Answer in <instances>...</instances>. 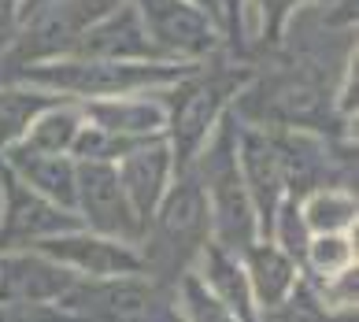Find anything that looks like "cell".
I'll return each mask as SVG.
<instances>
[{
  "mask_svg": "<svg viewBox=\"0 0 359 322\" xmlns=\"http://www.w3.org/2000/svg\"><path fill=\"white\" fill-rule=\"evenodd\" d=\"M252 60H233L219 52L211 60L193 63L182 78L159 89L163 104V137L175 156V170H185L201 145L211 137L219 119L233 107L241 86L252 78Z\"/></svg>",
  "mask_w": 359,
  "mask_h": 322,
  "instance_id": "1",
  "label": "cell"
},
{
  "mask_svg": "<svg viewBox=\"0 0 359 322\" xmlns=\"http://www.w3.org/2000/svg\"><path fill=\"white\" fill-rule=\"evenodd\" d=\"M208 241H211L208 196L201 178L185 167L170 178L167 193L159 196L156 211L141 230L137 248L144 260V274L156 278L163 289H170V281L196 263Z\"/></svg>",
  "mask_w": 359,
  "mask_h": 322,
  "instance_id": "2",
  "label": "cell"
},
{
  "mask_svg": "<svg viewBox=\"0 0 359 322\" xmlns=\"http://www.w3.org/2000/svg\"><path fill=\"white\" fill-rule=\"evenodd\" d=\"M193 63L182 60H97V56H60L30 67L4 71V82H26L56 97L97 100L118 93H149L182 78Z\"/></svg>",
  "mask_w": 359,
  "mask_h": 322,
  "instance_id": "3",
  "label": "cell"
},
{
  "mask_svg": "<svg viewBox=\"0 0 359 322\" xmlns=\"http://www.w3.org/2000/svg\"><path fill=\"white\" fill-rule=\"evenodd\" d=\"M189 170L201 178L208 211H211V241L245 252L252 241L259 237L256 230V211L241 178V163H237V112L230 107L219 126L211 130V137L201 145V152L193 156Z\"/></svg>",
  "mask_w": 359,
  "mask_h": 322,
  "instance_id": "4",
  "label": "cell"
},
{
  "mask_svg": "<svg viewBox=\"0 0 359 322\" xmlns=\"http://www.w3.org/2000/svg\"><path fill=\"white\" fill-rule=\"evenodd\" d=\"M63 318L89 322H149L178 318L170 307V289L149 274H115V278H74V286L56 300Z\"/></svg>",
  "mask_w": 359,
  "mask_h": 322,
  "instance_id": "5",
  "label": "cell"
},
{
  "mask_svg": "<svg viewBox=\"0 0 359 322\" xmlns=\"http://www.w3.org/2000/svg\"><path fill=\"white\" fill-rule=\"evenodd\" d=\"M115 0H45L34 11L19 19L15 34L0 56V71H15V67L60 60L74 48L82 37Z\"/></svg>",
  "mask_w": 359,
  "mask_h": 322,
  "instance_id": "6",
  "label": "cell"
},
{
  "mask_svg": "<svg viewBox=\"0 0 359 322\" xmlns=\"http://www.w3.org/2000/svg\"><path fill=\"white\" fill-rule=\"evenodd\" d=\"M74 215L86 230L134 241V245L144 230L111 159H74Z\"/></svg>",
  "mask_w": 359,
  "mask_h": 322,
  "instance_id": "7",
  "label": "cell"
},
{
  "mask_svg": "<svg viewBox=\"0 0 359 322\" xmlns=\"http://www.w3.org/2000/svg\"><path fill=\"white\" fill-rule=\"evenodd\" d=\"M167 60L201 63L222 52V30L193 0H130Z\"/></svg>",
  "mask_w": 359,
  "mask_h": 322,
  "instance_id": "8",
  "label": "cell"
},
{
  "mask_svg": "<svg viewBox=\"0 0 359 322\" xmlns=\"http://www.w3.org/2000/svg\"><path fill=\"white\" fill-rule=\"evenodd\" d=\"M74 226L82 222H78V215L71 208L52 204L48 196L30 189L19 174H11L0 163V252L34 248L37 241L74 230Z\"/></svg>",
  "mask_w": 359,
  "mask_h": 322,
  "instance_id": "9",
  "label": "cell"
},
{
  "mask_svg": "<svg viewBox=\"0 0 359 322\" xmlns=\"http://www.w3.org/2000/svg\"><path fill=\"white\" fill-rule=\"evenodd\" d=\"M237 163H241V178L252 211H256V230L259 237H271L278 208L285 204V170L282 156H278L274 130L263 123H245L237 115Z\"/></svg>",
  "mask_w": 359,
  "mask_h": 322,
  "instance_id": "10",
  "label": "cell"
},
{
  "mask_svg": "<svg viewBox=\"0 0 359 322\" xmlns=\"http://www.w3.org/2000/svg\"><path fill=\"white\" fill-rule=\"evenodd\" d=\"M37 252H45L56 263L71 267L78 278H115V274H144V260L141 248L134 241H118L108 234L86 230V226H74V230L52 234L45 241L34 245Z\"/></svg>",
  "mask_w": 359,
  "mask_h": 322,
  "instance_id": "11",
  "label": "cell"
},
{
  "mask_svg": "<svg viewBox=\"0 0 359 322\" xmlns=\"http://www.w3.org/2000/svg\"><path fill=\"white\" fill-rule=\"evenodd\" d=\"M74 271L56 263L37 248L0 252V304L34 307V311H60L56 300L74 286ZM63 315V311H60Z\"/></svg>",
  "mask_w": 359,
  "mask_h": 322,
  "instance_id": "12",
  "label": "cell"
},
{
  "mask_svg": "<svg viewBox=\"0 0 359 322\" xmlns=\"http://www.w3.org/2000/svg\"><path fill=\"white\" fill-rule=\"evenodd\" d=\"M67 56H97V60H167L144 30L137 8L130 0H115L104 15L74 41Z\"/></svg>",
  "mask_w": 359,
  "mask_h": 322,
  "instance_id": "13",
  "label": "cell"
},
{
  "mask_svg": "<svg viewBox=\"0 0 359 322\" xmlns=\"http://www.w3.org/2000/svg\"><path fill=\"white\" fill-rule=\"evenodd\" d=\"M115 170L123 178V189L130 196L134 211L141 215V222H149V215L156 211L159 196L167 193L170 178H175V156H170V145L163 133H152V137H141L134 149H126L115 159Z\"/></svg>",
  "mask_w": 359,
  "mask_h": 322,
  "instance_id": "14",
  "label": "cell"
},
{
  "mask_svg": "<svg viewBox=\"0 0 359 322\" xmlns=\"http://www.w3.org/2000/svg\"><path fill=\"white\" fill-rule=\"evenodd\" d=\"M193 267L211 286V293L222 300L230 322H256L259 318V307L252 300V286H248V271L241 263V252L226 248L219 241H208Z\"/></svg>",
  "mask_w": 359,
  "mask_h": 322,
  "instance_id": "15",
  "label": "cell"
},
{
  "mask_svg": "<svg viewBox=\"0 0 359 322\" xmlns=\"http://www.w3.org/2000/svg\"><path fill=\"white\" fill-rule=\"evenodd\" d=\"M241 263L248 271V286H252V300L259 307V318L267 311H274L300 278V263L274 237H256L241 252Z\"/></svg>",
  "mask_w": 359,
  "mask_h": 322,
  "instance_id": "16",
  "label": "cell"
},
{
  "mask_svg": "<svg viewBox=\"0 0 359 322\" xmlns=\"http://www.w3.org/2000/svg\"><path fill=\"white\" fill-rule=\"evenodd\" d=\"M78 104H82L86 123H97L104 130L126 133V137H152V133H163L159 89L118 93V97H97V100H78Z\"/></svg>",
  "mask_w": 359,
  "mask_h": 322,
  "instance_id": "17",
  "label": "cell"
},
{
  "mask_svg": "<svg viewBox=\"0 0 359 322\" xmlns=\"http://www.w3.org/2000/svg\"><path fill=\"white\" fill-rule=\"evenodd\" d=\"M0 163L11 174H19L30 189L48 196L52 204L74 211V159L71 156L30 152V149H22V145H4V149H0Z\"/></svg>",
  "mask_w": 359,
  "mask_h": 322,
  "instance_id": "18",
  "label": "cell"
},
{
  "mask_svg": "<svg viewBox=\"0 0 359 322\" xmlns=\"http://www.w3.org/2000/svg\"><path fill=\"white\" fill-rule=\"evenodd\" d=\"M78 130H82V104L71 100V97H60L48 107H41V112L30 119V126H26L11 145H22V149H30V152L71 156V145L78 137Z\"/></svg>",
  "mask_w": 359,
  "mask_h": 322,
  "instance_id": "19",
  "label": "cell"
},
{
  "mask_svg": "<svg viewBox=\"0 0 359 322\" xmlns=\"http://www.w3.org/2000/svg\"><path fill=\"white\" fill-rule=\"evenodd\" d=\"M297 208L308 234L355 230V219H359V200L352 193V185H323V189L297 200Z\"/></svg>",
  "mask_w": 359,
  "mask_h": 322,
  "instance_id": "20",
  "label": "cell"
},
{
  "mask_svg": "<svg viewBox=\"0 0 359 322\" xmlns=\"http://www.w3.org/2000/svg\"><path fill=\"white\" fill-rule=\"evenodd\" d=\"M170 307H175L178 318H189V322H230L222 300L211 293V286L201 278L196 267L182 271L170 281Z\"/></svg>",
  "mask_w": 359,
  "mask_h": 322,
  "instance_id": "21",
  "label": "cell"
},
{
  "mask_svg": "<svg viewBox=\"0 0 359 322\" xmlns=\"http://www.w3.org/2000/svg\"><path fill=\"white\" fill-rule=\"evenodd\" d=\"M304 4H315V0H248V19H252V11L259 15V45L267 52L282 48L285 22H289L292 11L304 8Z\"/></svg>",
  "mask_w": 359,
  "mask_h": 322,
  "instance_id": "22",
  "label": "cell"
},
{
  "mask_svg": "<svg viewBox=\"0 0 359 322\" xmlns=\"http://www.w3.org/2000/svg\"><path fill=\"white\" fill-rule=\"evenodd\" d=\"M222 52L233 60H248V0H215Z\"/></svg>",
  "mask_w": 359,
  "mask_h": 322,
  "instance_id": "23",
  "label": "cell"
},
{
  "mask_svg": "<svg viewBox=\"0 0 359 322\" xmlns=\"http://www.w3.org/2000/svg\"><path fill=\"white\" fill-rule=\"evenodd\" d=\"M15 26H19V0H0V56H4Z\"/></svg>",
  "mask_w": 359,
  "mask_h": 322,
  "instance_id": "24",
  "label": "cell"
},
{
  "mask_svg": "<svg viewBox=\"0 0 359 322\" xmlns=\"http://www.w3.org/2000/svg\"><path fill=\"white\" fill-rule=\"evenodd\" d=\"M193 4H201V8L208 11V15H211V19H215V22H219V11H215V0H193Z\"/></svg>",
  "mask_w": 359,
  "mask_h": 322,
  "instance_id": "25",
  "label": "cell"
},
{
  "mask_svg": "<svg viewBox=\"0 0 359 322\" xmlns=\"http://www.w3.org/2000/svg\"><path fill=\"white\" fill-rule=\"evenodd\" d=\"M37 4H45V0H19V19L26 15V11H34Z\"/></svg>",
  "mask_w": 359,
  "mask_h": 322,
  "instance_id": "26",
  "label": "cell"
}]
</instances>
